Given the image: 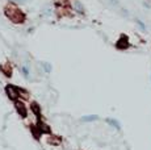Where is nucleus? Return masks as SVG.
Returning <instances> with one entry per match:
<instances>
[{"label": "nucleus", "instance_id": "nucleus-1", "mask_svg": "<svg viewBox=\"0 0 151 150\" xmlns=\"http://www.w3.org/2000/svg\"><path fill=\"white\" fill-rule=\"evenodd\" d=\"M5 13H7V16L13 21V23H23L24 19H25L24 15H23V12L19 11V8H16L14 6L8 7V8L5 9Z\"/></svg>", "mask_w": 151, "mask_h": 150}, {"label": "nucleus", "instance_id": "nucleus-2", "mask_svg": "<svg viewBox=\"0 0 151 150\" xmlns=\"http://www.w3.org/2000/svg\"><path fill=\"white\" fill-rule=\"evenodd\" d=\"M7 93H8V96L11 97L12 100H16L19 97V90L17 88H14L13 86H7Z\"/></svg>", "mask_w": 151, "mask_h": 150}, {"label": "nucleus", "instance_id": "nucleus-3", "mask_svg": "<svg viewBox=\"0 0 151 150\" xmlns=\"http://www.w3.org/2000/svg\"><path fill=\"white\" fill-rule=\"evenodd\" d=\"M117 48H118V49H126V48H128V37H126V36L121 37L120 41L117 42Z\"/></svg>", "mask_w": 151, "mask_h": 150}, {"label": "nucleus", "instance_id": "nucleus-4", "mask_svg": "<svg viewBox=\"0 0 151 150\" xmlns=\"http://www.w3.org/2000/svg\"><path fill=\"white\" fill-rule=\"evenodd\" d=\"M16 107H17L19 112L21 113V116L25 117V116H26V109H25V107L23 105V103H21V102H17V103H16Z\"/></svg>", "mask_w": 151, "mask_h": 150}, {"label": "nucleus", "instance_id": "nucleus-5", "mask_svg": "<svg viewBox=\"0 0 151 150\" xmlns=\"http://www.w3.org/2000/svg\"><path fill=\"white\" fill-rule=\"evenodd\" d=\"M32 108H33V111H34V113L37 115V116H40V108H38L37 104H32Z\"/></svg>", "mask_w": 151, "mask_h": 150}, {"label": "nucleus", "instance_id": "nucleus-6", "mask_svg": "<svg viewBox=\"0 0 151 150\" xmlns=\"http://www.w3.org/2000/svg\"><path fill=\"white\" fill-rule=\"evenodd\" d=\"M97 116H86V117H83V121H89V120H96Z\"/></svg>", "mask_w": 151, "mask_h": 150}]
</instances>
